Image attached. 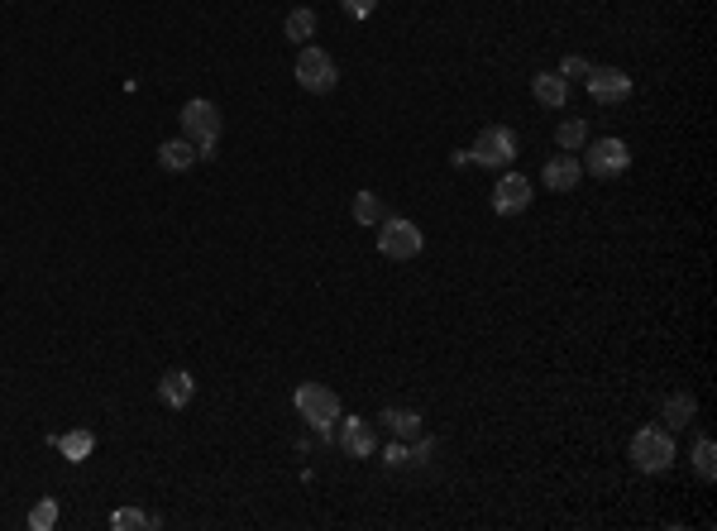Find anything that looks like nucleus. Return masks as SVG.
I'll use <instances>...</instances> for the list:
<instances>
[{
  "mask_svg": "<svg viewBox=\"0 0 717 531\" xmlns=\"http://www.w3.org/2000/svg\"><path fill=\"white\" fill-rule=\"evenodd\" d=\"M292 402H297L302 421L316 431V436H335V421L345 417L340 393H335V388H326V383H302V388L292 393Z\"/></svg>",
  "mask_w": 717,
  "mask_h": 531,
  "instance_id": "f257e3e1",
  "label": "nucleus"
},
{
  "mask_svg": "<svg viewBox=\"0 0 717 531\" xmlns=\"http://www.w3.org/2000/svg\"><path fill=\"white\" fill-rule=\"evenodd\" d=\"M220 130H225V120H220L216 101L196 96V101H187V106H182V139H192V144H196V158H216Z\"/></svg>",
  "mask_w": 717,
  "mask_h": 531,
  "instance_id": "f03ea898",
  "label": "nucleus"
},
{
  "mask_svg": "<svg viewBox=\"0 0 717 531\" xmlns=\"http://www.w3.org/2000/svg\"><path fill=\"white\" fill-rule=\"evenodd\" d=\"M426 249V235H421V225H412L407 216H383L378 221V254L383 259H416Z\"/></svg>",
  "mask_w": 717,
  "mask_h": 531,
  "instance_id": "7ed1b4c3",
  "label": "nucleus"
},
{
  "mask_svg": "<svg viewBox=\"0 0 717 531\" xmlns=\"http://www.w3.org/2000/svg\"><path fill=\"white\" fill-rule=\"evenodd\" d=\"M631 465L641 469V474H665V469L674 465L670 431H660V426H641V431L631 436Z\"/></svg>",
  "mask_w": 717,
  "mask_h": 531,
  "instance_id": "20e7f679",
  "label": "nucleus"
},
{
  "mask_svg": "<svg viewBox=\"0 0 717 531\" xmlns=\"http://www.w3.org/2000/svg\"><path fill=\"white\" fill-rule=\"evenodd\" d=\"M512 158H517V134L507 130V125L478 130L474 149H469V163H478V168H507Z\"/></svg>",
  "mask_w": 717,
  "mask_h": 531,
  "instance_id": "39448f33",
  "label": "nucleus"
},
{
  "mask_svg": "<svg viewBox=\"0 0 717 531\" xmlns=\"http://www.w3.org/2000/svg\"><path fill=\"white\" fill-rule=\"evenodd\" d=\"M297 82H302L306 91H316V96H326V91H335V82H340V67H335V58H330L326 48H306L297 53Z\"/></svg>",
  "mask_w": 717,
  "mask_h": 531,
  "instance_id": "423d86ee",
  "label": "nucleus"
},
{
  "mask_svg": "<svg viewBox=\"0 0 717 531\" xmlns=\"http://www.w3.org/2000/svg\"><path fill=\"white\" fill-rule=\"evenodd\" d=\"M627 163H631V149L622 144V139H593L588 154H584V173L617 177V173H627Z\"/></svg>",
  "mask_w": 717,
  "mask_h": 531,
  "instance_id": "0eeeda50",
  "label": "nucleus"
},
{
  "mask_svg": "<svg viewBox=\"0 0 717 531\" xmlns=\"http://www.w3.org/2000/svg\"><path fill=\"white\" fill-rule=\"evenodd\" d=\"M588 91H593V101H603V106H612V101H627L631 96V77L622 72V67H588Z\"/></svg>",
  "mask_w": 717,
  "mask_h": 531,
  "instance_id": "6e6552de",
  "label": "nucleus"
},
{
  "mask_svg": "<svg viewBox=\"0 0 717 531\" xmlns=\"http://www.w3.org/2000/svg\"><path fill=\"white\" fill-rule=\"evenodd\" d=\"M531 197H536L531 182H526L522 173H507L498 182V192H493V211H498V216H522L526 206H531Z\"/></svg>",
  "mask_w": 717,
  "mask_h": 531,
  "instance_id": "1a4fd4ad",
  "label": "nucleus"
},
{
  "mask_svg": "<svg viewBox=\"0 0 717 531\" xmlns=\"http://www.w3.org/2000/svg\"><path fill=\"white\" fill-rule=\"evenodd\" d=\"M335 426H340V421H335ZM340 445H345V455H354V460H373V455H378V436H373V426L364 417H345Z\"/></svg>",
  "mask_w": 717,
  "mask_h": 531,
  "instance_id": "9d476101",
  "label": "nucleus"
},
{
  "mask_svg": "<svg viewBox=\"0 0 717 531\" xmlns=\"http://www.w3.org/2000/svg\"><path fill=\"white\" fill-rule=\"evenodd\" d=\"M579 177H584V163H579L574 154H555L541 168L545 192H574V187H579Z\"/></svg>",
  "mask_w": 717,
  "mask_h": 531,
  "instance_id": "9b49d317",
  "label": "nucleus"
},
{
  "mask_svg": "<svg viewBox=\"0 0 717 531\" xmlns=\"http://www.w3.org/2000/svg\"><path fill=\"white\" fill-rule=\"evenodd\" d=\"M196 398V378L187 374V369H168V374L158 378V402H163V407H187V402Z\"/></svg>",
  "mask_w": 717,
  "mask_h": 531,
  "instance_id": "f8f14e48",
  "label": "nucleus"
},
{
  "mask_svg": "<svg viewBox=\"0 0 717 531\" xmlns=\"http://www.w3.org/2000/svg\"><path fill=\"white\" fill-rule=\"evenodd\" d=\"M531 91H536V101L550 106V111H560V106L569 101V82L560 77V72H536V77H531Z\"/></svg>",
  "mask_w": 717,
  "mask_h": 531,
  "instance_id": "ddd939ff",
  "label": "nucleus"
},
{
  "mask_svg": "<svg viewBox=\"0 0 717 531\" xmlns=\"http://www.w3.org/2000/svg\"><path fill=\"white\" fill-rule=\"evenodd\" d=\"M383 426H388L397 441H416V436L426 431L421 412H412V407H383Z\"/></svg>",
  "mask_w": 717,
  "mask_h": 531,
  "instance_id": "4468645a",
  "label": "nucleus"
},
{
  "mask_svg": "<svg viewBox=\"0 0 717 531\" xmlns=\"http://www.w3.org/2000/svg\"><path fill=\"white\" fill-rule=\"evenodd\" d=\"M158 163H163L168 173H187L196 163V144L192 139H168V144H158Z\"/></svg>",
  "mask_w": 717,
  "mask_h": 531,
  "instance_id": "2eb2a0df",
  "label": "nucleus"
},
{
  "mask_svg": "<svg viewBox=\"0 0 717 531\" xmlns=\"http://www.w3.org/2000/svg\"><path fill=\"white\" fill-rule=\"evenodd\" d=\"M694 412H698V402H694V393H670L665 398V431H684L689 421H694Z\"/></svg>",
  "mask_w": 717,
  "mask_h": 531,
  "instance_id": "dca6fc26",
  "label": "nucleus"
},
{
  "mask_svg": "<svg viewBox=\"0 0 717 531\" xmlns=\"http://www.w3.org/2000/svg\"><path fill=\"white\" fill-rule=\"evenodd\" d=\"M53 445L63 450V460H72V465H82L91 450H96V436L91 431H67V436H53Z\"/></svg>",
  "mask_w": 717,
  "mask_h": 531,
  "instance_id": "f3484780",
  "label": "nucleus"
},
{
  "mask_svg": "<svg viewBox=\"0 0 717 531\" xmlns=\"http://www.w3.org/2000/svg\"><path fill=\"white\" fill-rule=\"evenodd\" d=\"M555 144H560L565 154H579V149L588 144V125L579 120V115H574V120H560V130H555Z\"/></svg>",
  "mask_w": 717,
  "mask_h": 531,
  "instance_id": "a211bd4d",
  "label": "nucleus"
},
{
  "mask_svg": "<svg viewBox=\"0 0 717 531\" xmlns=\"http://www.w3.org/2000/svg\"><path fill=\"white\" fill-rule=\"evenodd\" d=\"M110 527L115 531H149V527H158V517H149V512H139V508H115L110 512Z\"/></svg>",
  "mask_w": 717,
  "mask_h": 531,
  "instance_id": "6ab92c4d",
  "label": "nucleus"
},
{
  "mask_svg": "<svg viewBox=\"0 0 717 531\" xmlns=\"http://www.w3.org/2000/svg\"><path fill=\"white\" fill-rule=\"evenodd\" d=\"M354 221L359 225H378L383 221V201H378V192H354Z\"/></svg>",
  "mask_w": 717,
  "mask_h": 531,
  "instance_id": "aec40b11",
  "label": "nucleus"
},
{
  "mask_svg": "<svg viewBox=\"0 0 717 531\" xmlns=\"http://www.w3.org/2000/svg\"><path fill=\"white\" fill-rule=\"evenodd\" d=\"M287 39H292V44H306V39H311V34H316V15H311V10H292V15H287Z\"/></svg>",
  "mask_w": 717,
  "mask_h": 531,
  "instance_id": "412c9836",
  "label": "nucleus"
},
{
  "mask_svg": "<svg viewBox=\"0 0 717 531\" xmlns=\"http://www.w3.org/2000/svg\"><path fill=\"white\" fill-rule=\"evenodd\" d=\"M694 469L703 479H717V450L708 436H698V445H694Z\"/></svg>",
  "mask_w": 717,
  "mask_h": 531,
  "instance_id": "4be33fe9",
  "label": "nucleus"
},
{
  "mask_svg": "<svg viewBox=\"0 0 717 531\" xmlns=\"http://www.w3.org/2000/svg\"><path fill=\"white\" fill-rule=\"evenodd\" d=\"M53 522H58V503H53V498H39V508L29 512V527H34V531H48Z\"/></svg>",
  "mask_w": 717,
  "mask_h": 531,
  "instance_id": "5701e85b",
  "label": "nucleus"
},
{
  "mask_svg": "<svg viewBox=\"0 0 717 531\" xmlns=\"http://www.w3.org/2000/svg\"><path fill=\"white\" fill-rule=\"evenodd\" d=\"M588 67H593L588 58H574V53H569L565 63H560V77H565V82H584V77H588Z\"/></svg>",
  "mask_w": 717,
  "mask_h": 531,
  "instance_id": "b1692460",
  "label": "nucleus"
},
{
  "mask_svg": "<svg viewBox=\"0 0 717 531\" xmlns=\"http://www.w3.org/2000/svg\"><path fill=\"white\" fill-rule=\"evenodd\" d=\"M383 465H388V469L412 465V450H407V445H388V450H383Z\"/></svg>",
  "mask_w": 717,
  "mask_h": 531,
  "instance_id": "393cba45",
  "label": "nucleus"
},
{
  "mask_svg": "<svg viewBox=\"0 0 717 531\" xmlns=\"http://www.w3.org/2000/svg\"><path fill=\"white\" fill-rule=\"evenodd\" d=\"M340 5H345V15H354V20H369L378 0H340Z\"/></svg>",
  "mask_w": 717,
  "mask_h": 531,
  "instance_id": "a878e982",
  "label": "nucleus"
}]
</instances>
